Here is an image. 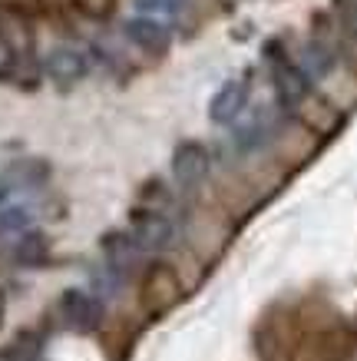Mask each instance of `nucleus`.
<instances>
[{
	"mask_svg": "<svg viewBox=\"0 0 357 361\" xmlns=\"http://www.w3.org/2000/svg\"><path fill=\"white\" fill-rule=\"evenodd\" d=\"M271 60V80H275V97L282 106L294 110V106H301L304 99L311 97V77L304 73L301 66L288 60V56H268Z\"/></svg>",
	"mask_w": 357,
	"mask_h": 361,
	"instance_id": "f257e3e1",
	"label": "nucleus"
},
{
	"mask_svg": "<svg viewBox=\"0 0 357 361\" xmlns=\"http://www.w3.org/2000/svg\"><path fill=\"white\" fill-rule=\"evenodd\" d=\"M208 176V149L202 142H179L173 153V179L175 186L182 189H195L199 183H206Z\"/></svg>",
	"mask_w": 357,
	"mask_h": 361,
	"instance_id": "f03ea898",
	"label": "nucleus"
},
{
	"mask_svg": "<svg viewBox=\"0 0 357 361\" xmlns=\"http://www.w3.org/2000/svg\"><path fill=\"white\" fill-rule=\"evenodd\" d=\"M245 103H249V87L242 80H228L215 90V97L208 99V120L218 123V126H228L242 116Z\"/></svg>",
	"mask_w": 357,
	"mask_h": 361,
	"instance_id": "7ed1b4c3",
	"label": "nucleus"
},
{
	"mask_svg": "<svg viewBox=\"0 0 357 361\" xmlns=\"http://www.w3.org/2000/svg\"><path fill=\"white\" fill-rule=\"evenodd\" d=\"M142 298H146V305L156 308V312L169 308L175 298H179V279H175V272L169 265H152L149 272H146Z\"/></svg>",
	"mask_w": 357,
	"mask_h": 361,
	"instance_id": "20e7f679",
	"label": "nucleus"
},
{
	"mask_svg": "<svg viewBox=\"0 0 357 361\" xmlns=\"http://www.w3.org/2000/svg\"><path fill=\"white\" fill-rule=\"evenodd\" d=\"M132 242L139 249H165L173 242V222L165 219L163 212H156V209L139 212L132 219Z\"/></svg>",
	"mask_w": 357,
	"mask_h": 361,
	"instance_id": "39448f33",
	"label": "nucleus"
},
{
	"mask_svg": "<svg viewBox=\"0 0 357 361\" xmlns=\"http://www.w3.org/2000/svg\"><path fill=\"white\" fill-rule=\"evenodd\" d=\"M63 318L80 331L96 329L103 322V305L87 292H66L63 295Z\"/></svg>",
	"mask_w": 357,
	"mask_h": 361,
	"instance_id": "423d86ee",
	"label": "nucleus"
},
{
	"mask_svg": "<svg viewBox=\"0 0 357 361\" xmlns=\"http://www.w3.org/2000/svg\"><path fill=\"white\" fill-rule=\"evenodd\" d=\"M126 33H130L132 44H139L142 50H149V54H163L165 47H169L165 23L152 20V17H136V20H130L126 23Z\"/></svg>",
	"mask_w": 357,
	"mask_h": 361,
	"instance_id": "0eeeda50",
	"label": "nucleus"
},
{
	"mask_svg": "<svg viewBox=\"0 0 357 361\" xmlns=\"http://www.w3.org/2000/svg\"><path fill=\"white\" fill-rule=\"evenodd\" d=\"M294 63L301 66L311 80H325V77H331V73H334L337 56H334V50H331V47H325L321 40H311V44L301 47V56H298Z\"/></svg>",
	"mask_w": 357,
	"mask_h": 361,
	"instance_id": "6e6552de",
	"label": "nucleus"
},
{
	"mask_svg": "<svg viewBox=\"0 0 357 361\" xmlns=\"http://www.w3.org/2000/svg\"><path fill=\"white\" fill-rule=\"evenodd\" d=\"M136 242H132V235H123V232H116V235H109L106 239V259H109V265L113 269H130L132 265V259H136Z\"/></svg>",
	"mask_w": 357,
	"mask_h": 361,
	"instance_id": "1a4fd4ad",
	"label": "nucleus"
},
{
	"mask_svg": "<svg viewBox=\"0 0 357 361\" xmlns=\"http://www.w3.org/2000/svg\"><path fill=\"white\" fill-rule=\"evenodd\" d=\"M271 140V126L265 116H258V120H251L245 130H238L235 142H238V149H255V146H261V142H268Z\"/></svg>",
	"mask_w": 357,
	"mask_h": 361,
	"instance_id": "9d476101",
	"label": "nucleus"
},
{
	"mask_svg": "<svg viewBox=\"0 0 357 361\" xmlns=\"http://www.w3.org/2000/svg\"><path fill=\"white\" fill-rule=\"evenodd\" d=\"M54 73L60 80H70V77H80L83 73V60L73 54V50H60L54 56Z\"/></svg>",
	"mask_w": 357,
	"mask_h": 361,
	"instance_id": "9b49d317",
	"label": "nucleus"
},
{
	"mask_svg": "<svg viewBox=\"0 0 357 361\" xmlns=\"http://www.w3.org/2000/svg\"><path fill=\"white\" fill-rule=\"evenodd\" d=\"M40 245H44V239H40V235H27V239L20 242L17 259H20V262H37V259H40Z\"/></svg>",
	"mask_w": 357,
	"mask_h": 361,
	"instance_id": "f8f14e48",
	"label": "nucleus"
},
{
	"mask_svg": "<svg viewBox=\"0 0 357 361\" xmlns=\"http://www.w3.org/2000/svg\"><path fill=\"white\" fill-rule=\"evenodd\" d=\"M182 4L185 0H139L142 11H169V13L182 11Z\"/></svg>",
	"mask_w": 357,
	"mask_h": 361,
	"instance_id": "ddd939ff",
	"label": "nucleus"
},
{
	"mask_svg": "<svg viewBox=\"0 0 357 361\" xmlns=\"http://www.w3.org/2000/svg\"><path fill=\"white\" fill-rule=\"evenodd\" d=\"M0 318H4V295H0Z\"/></svg>",
	"mask_w": 357,
	"mask_h": 361,
	"instance_id": "4468645a",
	"label": "nucleus"
},
{
	"mask_svg": "<svg viewBox=\"0 0 357 361\" xmlns=\"http://www.w3.org/2000/svg\"><path fill=\"white\" fill-rule=\"evenodd\" d=\"M4 196H7V189H4V186H0V199H4Z\"/></svg>",
	"mask_w": 357,
	"mask_h": 361,
	"instance_id": "2eb2a0df",
	"label": "nucleus"
}]
</instances>
